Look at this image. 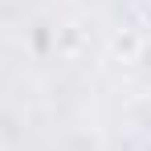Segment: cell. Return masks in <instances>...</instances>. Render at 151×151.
Returning <instances> with one entry per match:
<instances>
[{"label": "cell", "instance_id": "cell-1", "mask_svg": "<svg viewBox=\"0 0 151 151\" xmlns=\"http://www.w3.org/2000/svg\"><path fill=\"white\" fill-rule=\"evenodd\" d=\"M110 49L119 53V57H127V61L139 57V33H119V37L110 41Z\"/></svg>", "mask_w": 151, "mask_h": 151}]
</instances>
